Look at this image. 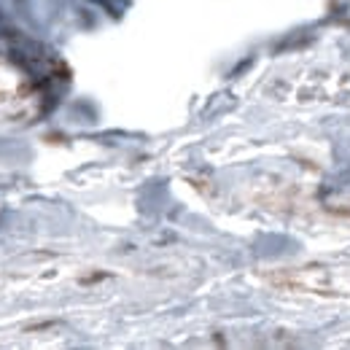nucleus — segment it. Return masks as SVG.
<instances>
[{
  "mask_svg": "<svg viewBox=\"0 0 350 350\" xmlns=\"http://www.w3.org/2000/svg\"><path fill=\"white\" fill-rule=\"evenodd\" d=\"M35 105H38V94L33 84L22 73H16L11 65L0 62V119L24 116V113L33 116Z\"/></svg>",
  "mask_w": 350,
  "mask_h": 350,
  "instance_id": "2",
  "label": "nucleus"
},
{
  "mask_svg": "<svg viewBox=\"0 0 350 350\" xmlns=\"http://www.w3.org/2000/svg\"><path fill=\"white\" fill-rule=\"evenodd\" d=\"M272 283L286 291H302V294L318 297H350V267H329V264H305V267L275 270Z\"/></svg>",
  "mask_w": 350,
  "mask_h": 350,
  "instance_id": "1",
  "label": "nucleus"
}]
</instances>
